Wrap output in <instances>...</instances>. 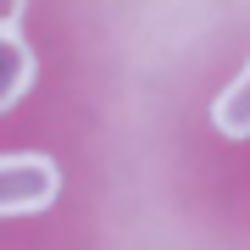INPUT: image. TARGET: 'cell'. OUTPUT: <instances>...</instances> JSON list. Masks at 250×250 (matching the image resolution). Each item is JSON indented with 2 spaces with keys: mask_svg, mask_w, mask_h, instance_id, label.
<instances>
[{
  "mask_svg": "<svg viewBox=\"0 0 250 250\" xmlns=\"http://www.w3.org/2000/svg\"><path fill=\"white\" fill-rule=\"evenodd\" d=\"M62 189V172H56L50 156L39 150H11L0 156V217H28V211H45Z\"/></svg>",
  "mask_w": 250,
  "mask_h": 250,
  "instance_id": "obj_1",
  "label": "cell"
},
{
  "mask_svg": "<svg viewBox=\"0 0 250 250\" xmlns=\"http://www.w3.org/2000/svg\"><path fill=\"white\" fill-rule=\"evenodd\" d=\"M34 83V50L17 28H0V111H11Z\"/></svg>",
  "mask_w": 250,
  "mask_h": 250,
  "instance_id": "obj_2",
  "label": "cell"
},
{
  "mask_svg": "<svg viewBox=\"0 0 250 250\" xmlns=\"http://www.w3.org/2000/svg\"><path fill=\"white\" fill-rule=\"evenodd\" d=\"M211 123H217V134H228V139H250V62L239 67V78L217 95Z\"/></svg>",
  "mask_w": 250,
  "mask_h": 250,
  "instance_id": "obj_3",
  "label": "cell"
},
{
  "mask_svg": "<svg viewBox=\"0 0 250 250\" xmlns=\"http://www.w3.org/2000/svg\"><path fill=\"white\" fill-rule=\"evenodd\" d=\"M17 17H22V0H0V28H11Z\"/></svg>",
  "mask_w": 250,
  "mask_h": 250,
  "instance_id": "obj_4",
  "label": "cell"
}]
</instances>
